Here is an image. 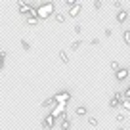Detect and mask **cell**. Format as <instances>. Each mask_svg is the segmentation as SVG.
I'll list each match as a JSON object with an SVG mask.
<instances>
[{
	"label": "cell",
	"instance_id": "obj_1",
	"mask_svg": "<svg viewBox=\"0 0 130 130\" xmlns=\"http://www.w3.org/2000/svg\"><path fill=\"white\" fill-rule=\"evenodd\" d=\"M52 13H57L54 2H40V4L37 6V17L38 19H48Z\"/></svg>",
	"mask_w": 130,
	"mask_h": 130
},
{
	"label": "cell",
	"instance_id": "obj_2",
	"mask_svg": "<svg viewBox=\"0 0 130 130\" xmlns=\"http://www.w3.org/2000/svg\"><path fill=\"white\" fill-rule=\"evenodd\" d=\"M52 98L56 100V103H63V105H67V103L71 102V98H73V96H71L69 90H59V92H56Z\"/></svg>",
	"mask_w": 130,
	"mask_h": 130
},
{
	"label": "cell",
	"instance_id": "obj_3",
	"mask_svg": "<svg viewBox=\"0 0 130 130\" xmlns=\"http://www.w3.org/2000/svg\"><path fill=\"white\" fill-rule=\"evenodd\" d=\"M50 113H52L56 119H59V121H61V119H65V117H67V105H63V103H57V105L54 107V109L50 111Z\"/></svg>",
	"mask_w": 130,
	"mask_h": 130
},
{
	"label": "cell",
	"instance_id": "obj_4",
	"mask_svg": "<svg viewBox=\"0 0 130 130\" xmlns=\"http://www.w3.org/2000/svg\"><path fill=\"white\" fill-rule=\"evenodd\" d=\"M56 124H57V119L54 117L52 113H48L44 119H42V128H44V130H52Z\"/></svg>",
	"mask_w": 130,
	"mask_h": 130
},
{
	"label": "cell",
	"instance_id": "obj_5",
	"mask_svg": "<svg viewBox=\"0 0 130 130\" xmlns=\"http://www.w3.org/2000/svg\"><path fill=\"white\" fill-rule=\"evenodd\" d=\"M122 100H124L122 92H115V94H113V98L109 100V107H111V109H117V107H121Z\"/></svg>",
	"mask_w": 130,
	"mask_h": 130
},
{
	"label": "cell",
	"instance_id": "obj_6",
	"mask_svg": "<svg viewBox=\"0 0 130 130\" xmlns=\"http://www.w3.org/2000/svg\"><path fill=\"white\" fill-rule=\"evenodd\" d=\"M115 80H117V82H124V80H128V67H121V69L115 73Z\"/></svg>",
	"mask_w": 130,
	"mask_h": 130
},
{
	"label": "cell",
	"instance_id": "obj_7",
	"mask_svg": "<svg viewBox=\"0 0 130 130\" xmlns=\"http://www.w3.org/2000/svg\"><path fill=\"white\" fill-rule=\"evenodd\" d=\"M80 12H82V4H77L75 8L67 10V15H69V17H73V19H75V17H78V15H80Z\"/></svg>",
	"mask_w": 130,
	"mask_h": 130
},
{
	"label": "cell",
	"instance_id": "obj_8",
	"mask_svg": "<svg viewBox=\"0 0 130 130\" xmlns=\"http://www.w3.org/2000/svg\"><path fill=\"white\" fill-rule=\"evenodd\" d=\"M71 126H73V121L69 119V115L59 121V128H61V130H71Z\"/></svg>",
	"mask_w": 130,
	"mask_h": 130
},
{
	"label": "cell",
	"instance_id": "obj_9",
	"mask_svg": "<svg viewBox=\"0 0 130 130\" xmlns=\"http://www.w3.org/2000/svg\"><path fill=\"white\" fill-rule=\"evenodd\" d=\"M126 19H128V10H124V8L119 10V12H117V23H121V25H122Z\"/></svg>",
	"mask_w": 130,
	"mask_h": 130
},
{
	"label": "cell",
	"instance_id": "obj_10",
	"mask_svg": "<svg viewBox=\"0 0 130 130\" xmlns=\"http://www.w3.org/2000/svg\"><path fill=\"white\" fill-rule=\"evenodd\" d=\"M75 115H77V117H86V115H88V107L86 105H77Z\"/></svg>",
	"mask_w": 130,
	"mask_h": 130
},
{
	"label": "cell",
	"instance_id": "obj_11",
	"mask_svg": "<svg viewBox=\"0 0 130 130\" xmlns=\"http://www.w3.org/2000/svg\"><path fill=\"white\" fill-rule=\"evenodd\" d=\"M56 105H57V103H56V100H54V98H46L44 102H42V107H44V109H48V107H52V109H54Z\"/></svg>",
	"mask_w": 130,
	"mask_h": 130
},
{
	"label": "cell",
	"instance_id": "obj_12",
	"mask_svg": "<svg viewBox=\"0 0 130 130\" xmlns=\"http://www.w3.org/2000/svg\"><path fill=\"white\" fill-rule=\"evenodd\" d=\"M122 42H124L126 46H130V29H124V31H122Z\"/></svg>",
	"mask_w": 130,
	"mask_h": 130
},
{
	"label": "cell",
	"instance_id": "obj_13",
	"mask_svg": "<svg viewBox=\"0 0 130 130\" xmlns=\"http://www.w3.org/2000/svg\"><path fill=\"white\" fill-rule=\"evenodd\" d=\"M38 17H35V15H31V17H25V23L27 25H38Z\"/></svg>",
	"mask_w": 130,
	"mask_h": 130
},
{
	"label": "cell",
	"instance_id": "obj_14",
	"mask_svg": "<svg viewBox=\"0 0 130 130\" xmlns=\"http://www.w3.org/2000/svg\"><path fill=\"white\" fill-rule=\"evenodd\" d=\"M6 65V50H0V71L4 69Z\"/></svg>",
	"mask_w": 130,
	"mask_h": 130
},
{
	"label": "cell",
	"instance_id": "obj_15",
	"mask_svg": "<svg viewBox=\"0 0 130 130\" xmlns=\"http://www.w3.org/2000/svg\"><path fill=\"white\" fill-rule=\"evenodd\" d=\"M59 59H61V63H69V56H67L65 50H59Z\"/></svg>",
	"mask_w": 130,
	"mask_h": 130
},
{
	"label": "cell",
	"instance_id": "obj_16",
	"mask_svg": "<svg viewBox=\"0 0 130 130\" xmlns=\"http://www.w3.org/2000/svg\"><path fill=\"white\" fill-rule=\"evenodd\" d=\"M119 69H121V65H119V61H117V59H113V61H111V71H113V73H117Z\"/></svg>",
	"mask_w": 130,
	"mask_h": 130
},
{
	"label": "cell",
	"instance_id": "obj_17",
	"mask_svg": "<svg viewBox=\"0 0 130 130\" xmlns=\"http://www.w3.org/2000/svg\"><path fill=\"white\" fill-rule=\"evenodd\" d=\"M88 124L92 126V128H96V126H98V119H96V117H92V115H90V117H88Z\"/></svg>",
	"mask_w": 130,
	"mask_h": 130
},
{
	"label": "cell",
	"instance_id": "obj_18",
	"mask_svg": "<svg viewBox=\"0 0 130 130\" xmlns=\"http://www.w3.org/2000/svg\"><path fill=\"white\" fill-rule=\"evenodd\" d=\"M121 107H122V109H124V111H128V113H130V100H122Z\"/></svg>",
	"mask_w": 130,
	"mask_h": 130
},
{
	"label": "cell",
	"instance_id": "obj_19",
	"mask_svg": "<svg viewBox=\"0 0 130 130\" xmlns=\"http://www.w3.org/2000/svg\"><path fill=\"white\" fill-rule=\"evenodd\" d=\"M92 6H94V10H102L103 2H102V0H94V2H92Z\"/></svg>",
	"mask_w": 130,
	"mask_h": 130
},
{
	"label": "cell",
	"instance_id": "obj_20",
	"mask_svg": "<svg viewBox=\"0 0 130 130\" xmlns=\"http://www.w3.org/2000/svg\"><path fill=\"white\" fill-rule=\"evenodd\" d=\"M56 21H57V23H65V15L57 12V13H56Z\"/></svg>",
	"mask_w": 130,
	"mask_h": 130
},
{
	"label": "cell",
	"instance_id": "obj_21",
	"mask_svg": "<svg viewBox=\"0 0 130 130\" xmlns=\"http://www.w3.org/2000/svg\"><path fill=\"white\" fill-rule=\"evenodd\" d=\"M122 96H124V100H130V84L122 90Z\"/></svg>",
	"mask_w": 130,
	"mask_h": 130
},
{
	"label": "cell",
	"instance_id": "obj_22",
	"mask_svg": "<svg viewBox=\"0 0 130 130\" xmlns=\"http://www.w3.org/2000/svg\"><path fill=\"white\" fill-rule=\"evenodd\" d=\"M80 46H82V40H75L73 44H71V50H78Z\"/></svg>",
	"mask_w": 130,
	"mask_h": 130
},
{
	"label": "cell",
	"instance_id": "obj_23",
	"mask_svg": "<svg viewBox=\"0 0 130 130\" xmlns=\"http://www.w3.org/2000/svg\"><path fill=\"white\" fill-rule=\"evenodd\" d=\"M21 48H23L25 52H29V50H31V44H29L27 40H21Z\"/></svg>",
	"mask_w": 130,
	"mask_h": 130
},
{
	"label": "cell",
	"instance_id": "obj_24",
	"mask_svg": "<svg viewBox=\"0 0 130 130\" xmlns=\"http://www.w3.org/2000/svg\"><path fill=\"white\" fill-rule=\"evenodd\" d=\"M113 8H117V10H122V2H121V0H115V2H113Z\"/></svg>",
	"mask_w": 130,
	"mask_h": 130
},
{
	"label": "cell",
	"instance_id": "obj_25",
	"mask_svg": "<svg viewBox=\"0 0 130 130\" xmlns=\"http://www.w3.org/2000/svg\"><path fill=\"white\" fill-rule=\"evenodd\" d=\"M73 31L77 32V35H80V32H82V25H80V23H77V25H75V29H73Z\"/></svg>",
	"mask_w": 130,
	"mask_h": 130
},
{
	"label": "cell",
	"instance_id": "obj_26",
	"mask_svg": "<svg viewBox=\"0 0 130 130\" xmlns=\"http://www.w3.org/2000/svg\"><path fill=\"white\" fill-rule=\"evenodd\" d=\"M115 121H117V122H124V115H122V113H119L117 117H115Z\"/></svg>",
	"mask_w": 130,
	"mask_h": 130
},
{
	"label": "cell",
	"instance_id": "obj_27",
	"mask_svg": "<svg viewBox=\"0 0 130 130\" xmlns=\"http://www.w3.org/2000/svg\"><path fill=\"white\" fill-rule=\"evenodd\" d=\"M103 35H105V37H107V38H109V37H111V35H113V31H111V29H105V31H103Z\"/></svg>",
	"mask_w": 130,
	"mask_h": 130
},
{
	"label": "cell",
	"instance_id": "obj_28",
	"mask_svg": "<svg viewBox=\"0 0 130 130\" xmlns=\"http://www.w3.org/2000/svg\"><path fill=\"white\" fill-rule=\"evenodd\" d=\"M90 44H92V46H98V44H100V40H98V38H92V40H90Z\"/></svg>",
	"mask_w": 130,
	"mask_h": 130
},
{
	"label": "cell",
	"instance_id": "obj_29",
	"mask_svg": "<svg viewBox=\"0 0 130 130\" xmlns=\"http://www.w3.org/2000/svg\"><path fill=\"white\" fill-rule=\"evenodd\" d=\"M117 130H124V128H122V126H119V128H117Z\"/></svg>",
	"mask_w": 130,
	"mask_h": 130
}]
</instances>
